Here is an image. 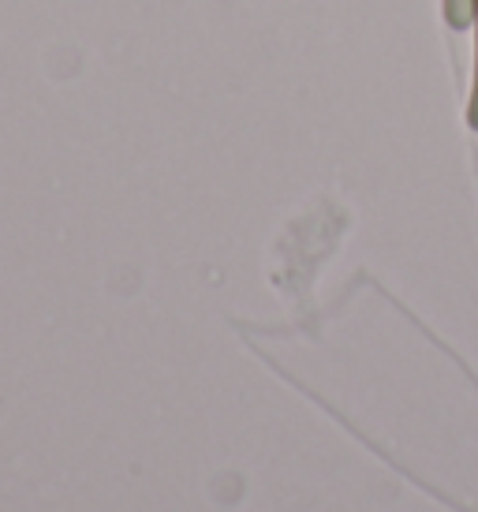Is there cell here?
<instances>
[{"instance_id":"7a4b0ae2","label":"cell","mask_w":478,"mask_h":512,"mask_svg":"<svg viewBox=\"0 0 478 512\" xmlns=\"http://www.w3.org/2000/svg\"><path fill=\"white\" fill-rule=\"evenodd\" d=\"M471 124L478 128V72H475V98H471Z\"/></svg>"},{"instance_id":"6da1fadb","label":"cell","mask_w":478,"mask_h":512,"mask_svg":"<svg viewBox=\"0 0 478 512\" xmlns=\"http://www.w3.org/2000/svg\"><path fill=\"white\" fill-rule=\"evenodd\" d=\"M478 0H449V19L456 23V27H464L467 19H471V12H475Z\"/></svg>"}]
</instances>
